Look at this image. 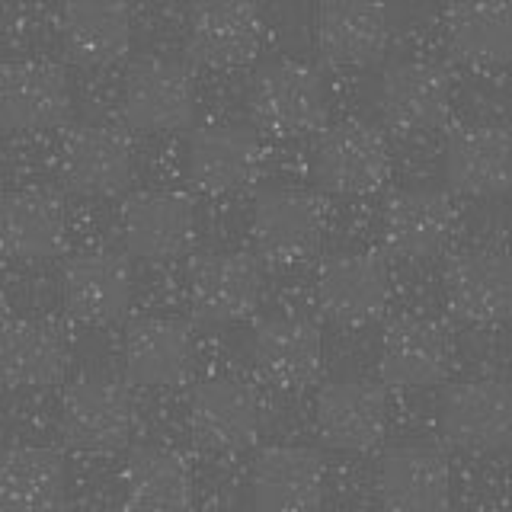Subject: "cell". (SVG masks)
Segmentation results:
<instances>
[{"instance_id":"33","label":"cell","mask_w":512,"mask_h":512,"mask_svg":"<svg viewBox=\"0 0 512 512\" xmlns=\"http://www.w3.org/2000/svg\"><path fill=\"white\" fill-rule=\"evenodd\" d=\"M7 23H10V16L4 7H0V45H4V39H7Z\"/></svg>"},{"instance_id":"19","label":"cell","mask_w":512,"mask_h":512,"mask_svg":"<svg viewBox=\"0 0 512 512\" xmlns=\"http://www.w3.org/2000/svg\"><path fill=\"white\" fill-rule=\"evenodd\" d=\"M445 292L452 311L471 324H496L509 314L512 276L503 253L464 250L445 266Z\"/></svg>"},{"instance_id":"11","label":"cell","mask_w":512,"mask_h":512,"mask_svg":"<svg viewBox=\"0 0 512 512\" xmlns=\"http://www.w3.org/2000/svg\"><path fill=\"white\" fill-rule=\"evenodd\" d=\"M391 173V148L378 128L349 119L327 128L317 148V176L333 192H372Z\"/></svg>"},{"instance_id":"15","label":"cell","mask_w":512,"mask_h":512,"mask_svg":"<svg viewBox=\"0 0 512 512\" xmlns=\"http://www.w3.org/2000/svg\"><path fill=\"white\" fill-rule=\"evenodd\" d=\"M263 295V269L250 253H208L192 266L189 301L202 320L247 317Z\"/></svg>"},{"instance_id":"38","label":"cell","mask_w":512,"mask_h":512,"mask_svg":"<svg viewBox=\"0 0 512 512\" xmlns=\"http://www.w3.org/2000/svg\"><path fill=\"white\" fill-rule=\"evenodd\" d=\"M468 512H503V509H487V506H477V509H468Z\"/></svg>"},{"instance_id":"13","label":"cell","mask_w":512,"mask_h":512,"mask_svg":"<svg viewBox=\"0 0 512 512\" xmlns=\"http://www.w3.org/2000/svg\"><path fill=\"white\" fill-rule=\"evenodd\" d=\"M263 144L240 125H202L189 138V180L205 192H237L263 170Z\"/></svg>"},{"instance_id":"3","label":"cell","mask_w":512,"mask_h":512,"mask_svg":"<svg viewBox=\"0 0 512 512\" xmlns=\"http://www.w3.org/2000/svg\"><path fill=\"white\" fill-rule=\"evenodd\" d=\"M122 237L144 260H176L196 240V205L180 189H138L122 205Z\"/></svg>"},{"instance_id":"27","label":"cell","mask_w":512,"mask_h":512,"mask_svg":"<svg viewBox=\"0 0 512 512\" xmlns=\"http://www.w3.org/2000/svg\"><path fill=\"white\" fill-rule=\"evenodd\" d=\"M253 362L263 378L279 388H304L320 375V365H324L320 333L308 320L272 317L253 336Z\"/></svg>"},{"instance_id":"25","label":"cell","mask_w":512,"mask_h":512,"mask_svg":"<svg viewBox=\"0 0 512 512\" xmlns=\"http://www.w3.org/2000/svg\"><path fill=\"white\" fill-rule=\"evenodd\" d=\"M263 39L266 20L253 4H202L189 16V52L205 64H244Z\"/></svg>"},{"instance_id":"9","label":"cell","mask_w":512,"mask_h":512,"mask_svg":"<svg viewBox=\"0 0 512 512\" xmlns=\"http://www.w3.org/2000/svg\"><path fill=\"white\" fill-rule=\"evenodd\" d=\"M135 429V400L119 381L84 378L64 397V436L84 452H112Z\"/></svg>"},{"instance_id":"5","label":"cell","mask_w":512,"mask_h":512,"mask_svg":"<svg viewBox=\"0 0 512 512\" xmlns=\"http://www.w3.org/2000/svg\"><path fill=\"white\" fill-rule=\"evenodd\" d=\"M135 170V144L112 122H84L61 144V173L74 189L109 196L119 192Z\"/></svg>"},{"instance_id":"28","label":"cell","mask_w":512,"mask_h":512,"mask_svg":"<svg viewBox=\"0 0 512 512\" xmlns=\"http://www.w3.org/2000/svg\"><path fill=\"white\" fill-rule=\"evenodd\" d=\"M68 343L52 320L20 317L0 330V378L13 388H42L61 378Z\"/></svg>"},{"instance_id":"12","label":"cell","mask_w":512,"mask_h":512,"mask_svg":"<svg viewBox=\"0 0 512 512\" xmlns=\"http://www.w3.org/2000/svg\"><path fill=\"white\" fill-rule=\"evenodd\" d=\"M71 109L68 77L55 61H13L0 74V116L20 132L55 128Z\"/></svg>"},{"instance_id":"23","label":"cell","mask_w":512,"mask_h":512,"mask_svg":"<svg viewBox=\"0 0 512 512\" xmlns=\"http://www.w3.org/2000/svg\"><path fill=\"white\" fill-rule=\"evenodd\" d=\"M448 183L471 196H493L509 183V132L496 122H468L445 141Z\"/></svg>"},{"instance_id":"29","label":"cell","mask_w":512,"mask_h":512,"mask_svg":"<svg viewBox=\"0 0 512 512\" xmlns=\"http://www.w3.org/2000/svg\"><path fill=\"white\" fill-rule=\"evenodd\" d=\"M125 500L138 512H183L192 500V474L183 455L160 445H144L122 468Z\"/></svg>"},{"instance_id":"4","label":"cell","mask_w":512,"mask_h":512,"mask_svg":"<svg viewBox=\"0 0 512 512\" xmlns=\"http://www.w3.org/2000/svg\"><path fill=\"white\" fill-rule=\"evenodd\" d=\"M196 84L192 74L173 58H144L125 77L122 112L144 132H167L192 119Z\"/></svg>"},{"instance_id":"35","label":"cell","mask_w":512,"mask_h":512,"mask_svg":"<svg viewBox=\"0 0 512 512\" xmlns=\"http://www.w3.org/2000/svg\"><path fill=\"white\" fill-rule=\"evenodd\" d=\"M77 512H116V509H109V506H87V509H77Z\"/></svg>"},{"instance_id":"14","label":"cell","mask_w":512,"mask_h":512,"mask_svg":"<svg viewBox=\"0 0 512 512\" xmlns=\"http://www.w3.org/2000/svg\"><path fill=\"white\" fill-rule=\"evenodd\" d=\"M512 429V400L500 378L461 381L442 400V432L474 452L503 448Z\"/></svg>"},{"instance_id":"32","label":"cell","mask_w":512,"mask_h":512,"mask_svg":"<svg viewBox=\"0 0 512 512\" xmlns=\"http://www.w3.org/2000/svg\"><path fill=\"white\" fill-rule=\"evenodd\" d=\"M448 48L471 68H496L512 48L509 4H452L445 10Z\"/></svg>"},{"instance_id":"6","label":"cell","mask_w":512,"mask_h":512,"mask_svg":"<svg viewBox=\"0 0 512 512\" xmlns=\"http://www.w3.org/2000/svg\"><path fill=\"white\" fill-rule=\"evenodd\" d=\"M317 301L336 324H368L391 301V276L375 253H340L320 266Z\"/></svg>"},{"instance_id":"37","label":"cell","mask_w":512,"mask_h":512,"mask_svg":"<svg viewBox=\"0 0 512 512\" xmlns=\"http://www.w3.org/2000/svg\"><path fill=\"white\" fill-rule=\"evenodd\" d=\"M4 164H7V160H4V144H0V180H4Z\"/></svg>"},{"instance_id":"7","label":"cell","mask_w":512,"mask_h":512,"mask_svg":"<svg viewBox=\"0 0 512 512\" xmlns=\"http://www.w3.org/2000/svg\"><path fill=\"white\" fill-rule=\"evenodd\" d=\"M189 423L202 445L215 448V452H240L260 439L263 404L250 384L212 378L192 394Z\"/></svg>"},{"instance_id":"20","label":"cell","mask_w":512,"mask_h":512,"mask_svg":"<svg viewBox=\"0 0 512 512\" xmlns=\"http://www.w3.org/2000/svg\"><path fill=\"white\" fill-rule=\"evenodd\" d=\"M196 362L186 324L170 317H141L125 333V368L138 384L173 388L183 384Z\"/></svg>"},{"instance_id":"22","label":"cell","mask_w":512,"mask_h":512,"mask_svg":"<svg viewBox=\"0 0 512 512\" xmlns=\"http://www.w3.org/2000/svg\"><path fill=\"white\" fill-rule=\"evenodd\" d=\"M448 359H452V346H448V336L436 320L397 317L384 330L381 378L394 384V388H426V384H436L445 375Z\"/></svg>"},{"instance_id":"10","label":"cell","mask_w":512,"mask_h":512,"mask_svg":"<svg viewBox=\"0 0 512 512\" xmlns=\"http://www.w3.org/2000/svg\"><path fill=\"white\" fill-rule=\"evenodd\" d=\"M250 493L260 512H314L324 496V461L308 445H272L253 461Z\"/></svg>"},{"instance_id":"17","label":"cell","mask_w":512,"mask_h":512,"mask_svg":"<svg viewBox=\"0 0 512 512\" xmlns=\"http://www.w3.org/2000/svg\"><path fill=\"white\" fill-rule=\"evenodd\" d=\"M64 301L87 324H109L132 301V269L116 250L93 247L64 266Z\"/></svg>"},{"instance_id":"26","label":"cell","mask_w":512,"mask_h":512,"mask_svg":"<svg viewBox=\"0 0 512 512\" xmlns=\"http://www.w3.org/2000/svg\"><path fill=\"white\" fill-rule=\"evenodd\" d=\"M68 240V215L55 192L20 189L0 202V247L20 260L55 256Z\"/></svg>"},{"instance_id":"16","label":"cell","mask_w":512,"mask_h":512,"mask_svg":"<svg viewBox=\"0 0 512 512\" xmlns=\"http://www.w3.org/2000/svg\"><path fill=\"white\" fill-rule=\"evenodd\" d=\"M448 490V461L432 445H397L378 464V496L394 512H439Z\"/></svg>"},{"instance_id":"18","label":"cell","mask_w":512,"mask_h":512,"mask_svg":"<svg viewBox=\"0 0 512 512\" xmlns=\"http://www.w3.org/2000/svg\"><path fill=\"white\" fill-rule=\"evenodd\" d=\"M388 426V400L372 381L343 378L327 384L317 397V429L333 448L365 452Z\"/></svg>"},{"instance_id":"39","label":"cell","mask_w":512,"mask_h":512,"mask_svg":"<svg viewBox=\"0 0 512 512\" xmlns=\"http://www.w3.org/2000/svg\"><path fill=\"white\" fill-rule=\"evenodd\" d=\"M0 436H4V404H0Z\"/></svg>"},{"instance_id":"1","label":"cell","mask_w":512,"mask_h":512,"mask_svg":"<svg viewBox=\"0 0 512 512\" xmlns=\"http://www.w3.org/2000/svg\"><path fill=\"white\" fill-rule=\"evenodd\" d=\"M250 116L269 135L298 138L327 119V90L320 74L301 61H272L250 80Z\"/></svg>"},{"instance_id":"2","label":"cell","mask_w":512,"mask_h":512,"mask_svg":"<svg viewBox=\"0 0 512 512\" xmlns=\"http://www.w3.org/2000/svg\"><path fill=\"white\" fill-rule=\"evenodd\" d=\"M324 237V205L308 189H269L253 208V244L263 260L292 266L308 260Z\"/></svg>"},{"instance_id":"30","label":"cell","mask_w":512,"mask_h":512,"mask_svg":"<svg viewBox=\"0 0 512 512\" xmlns=\"http://www.w3.org/2000/svg\"><path fill=\"white\" fill-rule=\"evenodd\" d=\"M58 26L64 52L80 64H112L132 45V10L125 4H68Z\"/></svg>"},{"instance_id":"24","label":"cell","mask_w":512,"mask_h":512,"mask_svg":"<svg viewBox=\"0 0 512 512\" xmlns=\"http://www.w3.org/2000/svg\"><path fill=\"white\" fill-rule=\"evenodd\" d=\"M455 228V205L439 189H397L384 205V237L400 256H432Z\"/></svg>"},{"instance_id":"34","label":"cell","mask_w":512,"mask_h":512,"mask_svg":"<svg viewBox=\"0 0 512 512\" xmlns=\"http://www.w3.org/2000/svg\"><path fill=\"white\" fill-rule=\"evenodd\" d=\"M7 311V285H4V272H0V314Z\"/></svg>"},{"instance_id":"21","label":"cell","mask_w":512,"mask_h":512,"mask_svg":"<svg viewBox=\"0 0 512 512\" xmlns=\"http://www.w3.org/2000/svg\"><path fill=\"white\" fill-rule=\"evenodd\" d=\"M394 16L381 4H324L314 20L317 52L333 64H368L384 55Z\"/></svg>"},{"instance_id":"31","label":"cell","mask_w":512,"mask_h":512,"mask_svg":"<svg viewBox=\"0 0 512 512\" xmlns=\"http://www.w3.org/2000/svg\"><path fill=\"white\" fill-rule=\"evenodd\" d=\"M64 500V461L52 448L20 445L0 461V503L10 512H52Z\"/></svg>"},{"instance_id":"40","label":"cell","mask_w":512,"mask_h":512,"mask_svg":"<svg viewBox=\"0 0 512 512\" xmlns=\"http://www.w3.org/2000/svg\"><path fill=\"white\" fill-rule=\"evenodd\" d=\"M340 512H372V509H340Z\"/></svg>"},{"instance_id":"8","label":"cell","mask_w":512,"mask_h":512,"mask_svg":"<svg viewBox=\"0 0 512 512\" xmlns=\"http://www.w3.org/2000/svg\"><path fill=\"white\" fill-rule=\"evenodd\" d=\"M452 80L432 61H397L378 84V112L391 128L404 135H420L442 125Z\"/></svg>"},{"instance_id":"36","label":"cell","mask_w":512,"mask_h":512,"mask_svg":"<svg viewBox=\"0 0 512 512\" xmlns=\"http://www.w3.org/2000/svg\"><path fill=\"white\" fill-rule=\"evenodd\" d=\"M205 512H240V509H234V506H212V509H205Z\"/></svg>"}]
</instances>
